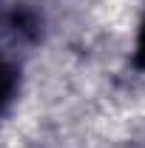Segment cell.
<instances>
[{
	"label": "cell",
	"mask_w": 145,
	"mask_h": 148,
	"mask_svg": "<svg viewBox=\"0 0 145 148\" xmlns=\"http://www.w3.org/2000/svg\"><path fill=\"white\" fill-rule=\"evenodd\" d=\"M17 88H20V74H17V69H14L6 57H0V114L14 103Z\"/></svg>",
	"instance_id": "1"
},
{
	"label": "cell",
	"mask_w": 145,
	"mask_h": 148,
	"mask_svg": "<svg viewBox=\"0 0 145 148\" xmlns=\"http://www.w3.org/2000/svg\"><path fill=\"white\" fill-rule=\"evenodd\" d=\"M12 26H14V32H17V34L34 40V37H40L43 17H40L37 12H31V9H26V6H17V9L12 12Z\"/></svg>",
	"instance_id": "2"
},
{
	"label": "cell",
	"mask_w": 145,
	"mask_h": 148,
	"mask_svg": "<svg viewBox=\"0 0 145 148\" xmlns=\"http://www.w3.org/2000/svg\"><path fill=\"white\" fill-rule=\"evenodd\" d=\"M134 66L145 71V17H142V26H140V37H137V49H134Z\"/></svg>",
	"instance_id": "3"
}]
</instances>
